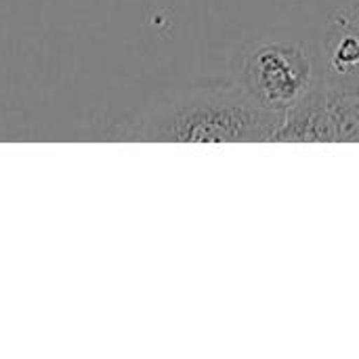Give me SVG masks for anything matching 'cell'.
Returning a JSON list of instances; mask_svg holds the SVG:
<instances>
[{"instance_id": "1", "label": "cell", "mask_w": 359, "mask_h": 359, "mask_svg": "<svg viewBox=\"0 0 359 359\" xmlns=\"http://www.w3.org/2000/svg\"><path fill=\"white\" fill-rule=\"evenodd\" d=\"M278 116L261 109L248 93L219 88L202 90L175 109L164 124L172 141H252L273 139Z\"/></svg>"}, {"instance_id": "2", "label": "cell", "mask_w": 359, "mask_h": 359, "mask_svg": "<svg viewBox=\"0 0 359 359\" xmlns=\"http://www.w3.org/2000/svg\"><path fill=\"white\" fill-rule=\"evenodd\" d=\"M311 65L299 46L267 42L244 65L248 97L267 114L294 109L309 88Z\"/></svg>"}]
</instances>
